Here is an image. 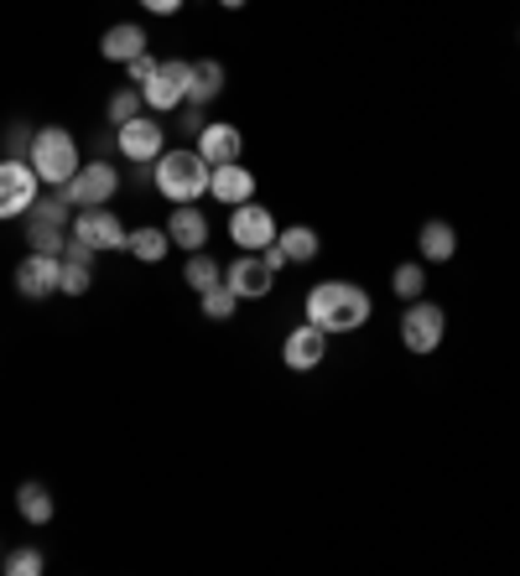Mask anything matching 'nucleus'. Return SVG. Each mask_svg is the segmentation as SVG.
<instances>
[{
  "label": "nucleus",
  "mask_w": 520,
  "mask_h": 576,
  "mask_svg": "<svg viewBox=\"0 0 520 576\" xmlns=\"http://www.w3.org/2000/svg\"><path fill=\"white\" fill-rule=\"evenodd\" d=\"M307 323H317L323 333H359L370 323V291L354 281H323L307 291Z\"/></svg>",
  "instance_id": "1"
},
{
  "label": "nucleus",
  "mask_w": 520,
  "mask_h": 576,
  "mask_svg": "<svg viewBox=\"0 0 520 576\" xmlns=\"http://www.w3.org/2000/svg\"><path fill=\"white\" fill-rule=\"evenodd\" d=\"M208 177H214V166H208L198 151H162V156L151 162V187H156L172 208H177V203H198V198H204Z\"/></svg>",
  "instance_id": "2"
},
{
  "label": "nucleus",
  "mask_w": 520,
  "mask_h": 576,
  "mask_svg": "<svg viewBox=\"0 0 520 576\" xmlns=\"http://www.w3.org/2000/svg\"><path fill=\"white\" fill-rule=\"evenodd\" d=\"M26 162L37 166V177L47 182V187H63V182H68L78 166H84V162H78V141L63 126H42L37 135H32Z\"/></svg>",
  "instance_id": "3"
},
{
  "label": "nucleus",
  "mask_w": 520,
  "mask_h": 576,
  "mask_svg": "<svg viewBox=\"0 0 520 576\" xmlns=\"http://www.w3.org/2000/svg\"><path fill=\"white\" fill-rule=\"evenodd\" d=\"M37 193H42V177L26 156H6L0 162V218H26Z\"/></svg>",
  "instance_id": "4"
},
{
  "label": "nucleus",
  "mask_w": 520,
  "mask_h": 576,
  "mask_svg": "<svg viewBox=\"0 0 520 576\" xmlns=\"http://www.w3.org/2000/svg\"><path fill=\"white\" fill-rule=\"evenodd\" d=\"M187 89H193V63L187 57H162V68L141 89V99H147L151 115H172V109L187 105Z\"/></svg>",
  "instance_id": "5"
},
{
  "label": "nucleus",
  "mask_w": 520,
  "mask_h": 576,
  "mask_svg": "<svg viewBox=\"0 0 520 576\" xmlns=\"http://www.w3.org/2000/svg\"><path fill=\"white\" fill-rule=\"evenodd\" d=\"M115 151L136 166L156 162V156L167 151V126H162L156 115H136V120H126V126H115Z\"/></svg>",
  "instance_id": "6"
},
{
  "label": "nucleus",
  "mask_w": 520,
  "mask_h": 576,
  "mask_svg": "<svg viewBox=\"0 0 520 576\" xmlns=\"http://www.w3.org/2000/svg\"><path fill=\"white\" fill-rule=\"evenodd\" d=\"M443 333H447V312L437 302H407V317H401V343L411 354H437L443 348Z\"/></svg>",
  "instance_id": "7"
},
{
  "label": "nucleus",
  "mask_w": 520,
  "mask_h": 576,
  "mask_svg": "<svg viewBox=\"0 0 520 576\" xmlns=\"http://www.w3.org/2000/svg\"><path fill=\"white\" fill-rule=\"evenodd\" d=\"M115 193H120V172H115L110 162H99V156L84 162L74 177H68V198H74V208H105Z\"/></svg>",
  "instance_id": "8"
},
{
  "label": "nucleus",
  "mask_w": 520,
  "mask_h": 576,
  "mask_svg": "<svg viewBox=\"0 0 520 576\" xmlns=\"http://www.w3.org/2000/svg\"><path fill=\"white\" fill-rule=\"evenodd\" d=\"M277 235H281V229H277V218H271V208H260L256 198L240 203V208L229 214V239H235L240 250H250V254L266 250Z\"/></svg>",
  "instance_id": "9"
},
{
  "label": "nucleus",
  "mask_w": 520,
  "mask_h": 576,
  "mask_svg": "<svg viewBox=\"0 0 520 576\" xmlns=\"http://www.w3.org/2000/svg\"><path fill=\"white\" fill-rule=\"evenodd\" d=\"M74 239H84V244H94V250H126L130 229L120 224V214H110V208H78Z\"/></svg>",
  "instance_id": "10"
},
{
  "label": "nucleus",
  "mask_w": 520,
  "mask_h": 576,
  "mask_svg": "<svg viewBox=\"0 0 520 576\" xmlns=\"http://www.w3.org/2000/svg\"><path fill=\"white\" fill-rule=\"evenodd\" d=\"M328 359V333L317 323H302L286 333V343H281V363L292 369V374H307V369H317V363Z\"/></svg>",
  "instance_id": "11"
},
{
  "label": "nucleus",
  "mask_w": 520,
  "mask_h": 576,
  "mask_svg": "<svg viewBox=\"0 0 520 576\" xmlns=\"http://www.w3.org/2000/svg\"><path fill=\"white\" fill-rule=\"evenodd\" d=\"M57 275H63V254H26L17 265V291L26 302H42V296H53L57 291Z\"/></svg>",
  "instance_id": "12"
},
{
  "label": "nucleus",
  "mask_w": 520,
  "mask_h": 576,
  "mask_svg": "<svg viewBox=\"0 0 520 576\" xmlns=\"http://www.w3.org/2000/svg\"><path fill=\"white\" fill-rule=\"evenodd\" d=\"M224 286L235 291L240 302H260L266 291L277 286V271H266V260H260V254H240V260H229V271H224Z\"/></svg>",
  "instance_id": "13"
},
{
  "label": "nucleus",
  "mask_w": 520,
  "mask_h": 576,
  "mask_svg": "<svg viewBox=\"0 0 520 576\" xmlns=\"http://www.w3.org/2000/svg\"><path fill=\"white\" fill-rule=\"evenodd\" d=\"M193 151H198L208 166H229V162H240L245 135L235 126H224V120H208V126L198 130V145H193Z\"/></svg>",
  "instance_id": "14"
},
{
  "label": "nucleus",
  "mask_w": 520,
  "mask_h": 576,
  "mask_svg": "<svg viewBox=\"0 0 520 576\" xmlns=\"http://www.w3.org/2000/svg\"><path fill=\"white\" fill-rule=\"evenodd\" d=\"M208 198L229 203V208L250 203V198H256V177H250V166H240V162L214 166V177H208Z\"/></svg>",
  "instance_id": "15"
},
{
  "label": "nucleus",
  "mask_w": 520,
  "mask_h": 576,
  "mask_svg": "<svg viewBox=\"0 0 520 576\" xmlns=\"http://www.w3.org/2000/svg\"><path fill=\"white\" fill-rule=\"evenodd\" d=\"M208 229H214V224H208V214H204V208H193V203H177V208H172V218H167V235H172V244H177V250H204Z\"/></svg>",
  "instance_id": "16"
},
{
  "label": "nucleus",
  "mask_w": 520,
  "mask_h": 576,
  "mask_svg": "<svg viewBox=\"0 0 520 576\" xmlns=\"http://www.w3.org/2000/svg\"><path fill=\"white\" fill-rule=\"evenodd\" d=\"M99 53L110 57V63H130V57L147 53V32H141L136 21H115L110 32L99 36Z\"/></svg>",
  "instance_id": "17"
},
{
  "label": "nucleus",
  "mask_w": 520,
  "mask_h": 576,
  "mask_svg": "<svg viewBox=\"0 0 520 576\" xmlns=\"http://www.w3.org/2000/svg\"><path fill=\"white\" fill-rule=\"evenodd\" d=\"M416 244H422V260H427V265H447V260L458 254V235H453V224H443V218H427L422 235H416Z\"/></svg>",
  "instance_id": "18"
},
{
  "label": "nucleus",
  "mask_w": 520,
  "mask_h": 576,
  "mask_svg": "<svg viewBox=\"0 0 520 576\" xmlns=\"http://www.w3.org/2000/svg\"><path fill=\"white\" fill-rule=\"evenodd\" d=\"M17 509H21V520H26V524H53L57 499H53V488L32 478V483L17 488Z\"/></svg>",
  "instance_id": "19"
},
{
  "label": "nucleus",
  "mask_w": 520,
  "mask_h": 576,
  "mask_svg": "<svg viewBox=\"0 0 520 576\" xmlns=\"http://www.w3.org/2000/svg\"><path fill=\"white\" fill-rule=\"evenodd\" d=\"M26 244H32L37 254H63V250H68V224L26 214Z\"/></svg>",
  "instance_id": "20"
},
{
  "label": "nucleus",
  "mask_w": 520,
  "mask_h": 576,
  "mask_svg": "<svg viewBox=\"0 0 520 576\" xmlns=\"http://www.w3.org/2000/svg\"><path fill=\"white\" fill-rule=\"evenodd\" d=\"M219 94H224V63H219V57L193 63V89H187V105H214Z\"/></svg>",
  "instance_id": "21"
},
{
  "label": "nucleus",
  "mask_w": 520,
  "mask_h": 576,
  "mask_svg": "<svg viewBox=\"0 0 520 576\" xmlns=\"http://www.w3.org/2000/svg\"><path fill=\"white\" fill-rule=\"evenodd\" d=\"M126 250L136 254L141 265H162V260H167V250H172V235H167V229H151V224H141V229L126 239Z\"/></svg>",
  "instance_id": "22"
},
{
  "label": "nucleus",
  "mask_w": 520,
  "mask_h": 576,
  "mask_svg": "<svg viewBox=\"0 0 520 576\" xmlns=\"http://www.w3.org/2000/svg\"><path fill=\"white\" fill-rule=\"evenodd\" d=\"M277 244L286 250V260L292 265H313L317 250H323V239H317V229H307V224H297V229H281Z\"/></svg>",
  "instance_id": "23"
},
{
  "label": "nucleus",
  "mask_w": 520,
  "mask_h": 576,
  "mask_svg": "<svg viewBox=\"0 0 520 576\" xmlns=\"http://www.w3.org/2000/svg\"><path fill=\"white\" fill-rule=\"evenodd\" d=\"M183 281L193 291H198V296H204V291H214L224 281V271H219V260H214V254H204V250H193L187 254V271H183Z\"/></svg>",
  "instance_id": "24"
},
{
  "label": "nucleus",
  "mask_w": 520,
  "mask_h": 576,
  "mask_svg": "<svg viewBox=\"0 0 520 576\" xmlns=\"http://www.w3.org/2000/svg\"><path fill=\"white\" fill-rule=\"evenodd\" d=\"M0 566H6V576H42L47 572V556H42L37 545H17V551L0 556Z\"/></svg>",
  "instance_id": "25"
},
{
  "label": "nucleus",
  "mask_w": 520,
  "mask_h": 576,
  "mask_svg": "<svg viewBox=\"0 0 520 576\" xmlns=\"http://www.w3.org/2000/svg\"><path fill=\"white\" fill-rule=\"evenodd\" d=\"M390 291H396L401 302H416V296L427 291V271H422L416 260H407V265H396V275H390Z\"/></svg>",
  "instance_id": "26"
},
{
  "label": "nucleus",
  "mask_w": 520,
  "mask_h": 576,
  "mask_svg": "<svg viewBox=\"0 0 520 576\" xmlns=\"http://www.w3.org/2000/svg\"><path fill=\"white\" fill-rule=\"evenodd\" d=\"M110 126H126V120H136V115H141V109H147V99H141V89H136V84H126V89H115L110 94Z\"/></svg>",
  "instance_id": "27"
},
{
  "label": "nucleus",
  "mask_w": 520,
  "mask_h": 576,
  "mask_svg": "<svg viewBox=\"0 0 520 576\" xmlns=\"http://www.w3.org/2000/svg\"><path fill=\"white\" fill-rule=\"evenodd\" d=\"M198 302H204V317H208V323H229V317H235V306H240V296H235V291L219 281V286L204 291Z\"/></svg>",
  "instance_id": "28"
},
{
  "label": "nucleus",
  "mask_w": 520,
  "mask_h": 576,
  "mask_svg": "<svg viewBox=\"0 0 520 576\" xmlns=\"http://www.w3.org/2000/svg\"><path fill=\"white\" fill-rule=\"evenodd\" d=\"M126 68H130V84H136V89H147L151 78H156V68H162V57H151V53H141V57H130Z\"/></svg>",
  "instance_id": "29"
},
{
  "label": "nucleus",
  "mask_w": 520,
  "mask_h": 576,
  "mask_svg": "<svg viewBox=\"0 0 520 576\" xmlns=\"http://www.w3.org/2000/svg\"><path fill=\"white\" fill-rule=\"evenodd\" d=\"M32 135H37V130H26L21 120H11V126H6V156H26V151H32Z\"/></svg>",
  "instance_id": "30"
},
{
  "label": "nucleus",
  "mask_w": 520,
  "mask_h": 576,
  "mask_svg": "<svg viewBox=\"0 0 520 576\" xmlns=\"http://www.w3.org/2000/svg\"><path fill=\"white\" fill-rule=\"evenodd\" d=\"M208 126L204 105H183V115H177V130H187V135H198V130Z\"/></svg>",
  "instance_id": "31"
},
{
  "label": "nucleus",
  "mask_w": 520,
  "mask_h": 576,
  "mask_svg": "<svg viewBox=\"0 0 520 576\" xmlns=\"http://www.w3.org/2000/svg\"><path fill=\"white\" fill-rule=\"evenodd\" d=\"M260 260H266V271H281V265H292V260H286V250H281L277 239H271V244L260 250Z\"/></svg>",
  "instance_id": "32"
},
{
  "label": "nucleus",
  "mask_w": 520,
  "mask_h": 576,
  "mask_svg": "<svg viewBox=\"0 0 520 576\" xmlns=\"http://www.w3.org/2000/svg\"><path fill=\"white\" fill-rule=\"evenodd\" d=\"M151 17H172V11H183V0H141Z\"/></svg>",
  "instance_id": "33"
},
{
  "label": "nucleus",
  "mask_w": 520,
  "mask_h": 576,
  "mask_svg": "<svg viewBox=\"0 0 520 576\" xmlns=\"http://www.w3.org/2000/svg\"><path fill=\"white\" fill-rule=\"evenodd\" d=\"M224 11H245V0H219Z\"/></svg>",
  "instance_id": "34"
}]
</instances>
